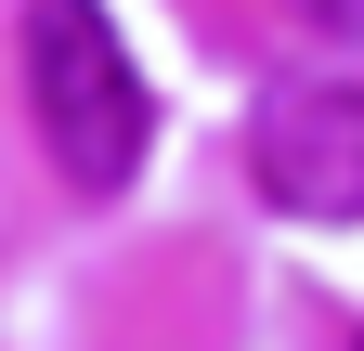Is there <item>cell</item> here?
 <instances>
[{"label":"cell","instance_id":"cell-1","mask_svg":"<svg viewBox=\"0 0 364 351\" xmlns=\"http://www.w3.org/2000/svg\"><path fill=\"white\" fill-rule=\"evenodd\" d=\"M26 117L78 195H130V169L156 144V92L117 53L105 0H26Z\"/></svg>","mask_w":364,"mask_h":351},{"label":"cell","instance_id":"cell-4","mask_svg":"<svg viewBox=\"0 0 364 351\" xmlns=\"http://www.w3.org/2000/svg\"><path fill=\"white\" fill-rule=\"evenodd\" d=\"M351 351H364V338H351Z\"/></svg>","mask_w":364,"mask_h":351},{"label":"cell","instance_id":"cell-3","mask_svg":"<svg viewBox=\"0 0 364 351\" xmlns=\"http://www.w3.org/2000/svg\"><path fill=\"white\" fill-rule=\"evenodd\" d=\"M287 14H299L312 39H364V0H287Z\"/></svg>","mask_w":364,"mask_h":351},{"label":"cell","instance_id":"cell-2","mask_svg":"<svg viewBox=\"0 0 364 351\" xmlns=\"http://www.w3.org/2000/svg\"><path fill=\"white\" fill-rule=\"evenodd\" d=\"M247 169L287 222H364V92L351 78H287L247 130Z\"/></svg>","mask_w":364,"mask_h":351}]
</instances>
